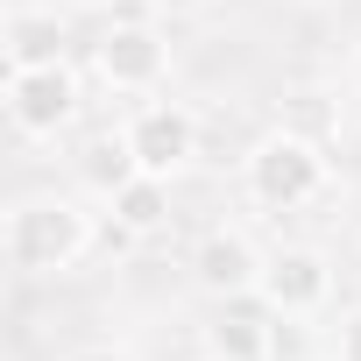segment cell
Returning a JSON list of instances; mask_svg holds the SVG:
<instances>
[{
    "label": "cell",
    "instance_id": "1",
    "mask_svg": "<svg viewBox=\"0 0 361 361\" xmlns=\"http://www.w3.org/2000/svg\"><path fill=\"white\" fill-rule=\"evenodd\" d=\"M92 248H99V220L78 199H64V192H29V199L8 206V220H0V255H8V269H22V276H64Z\"/></svg>",
    "mask_w": 361,
    "mask_h": 361
},
{
    "label": "cell",
    "instance_id": "2",
    "mask_svg": "<svg viewBox=\"0 0 361 361\" xmlns=\"http://www.w3.org/2000/svg\"><path fill=\"white\" fill-rule=\"evenodd\" d=\"M241 177H248V199L269 206V213H298L326 192V149L298 128H269L248 156H241Z\"/></svg>",
    "mask_w": 361,
    "mask_h": 361
},
{
    "label": "cell",
    "instance_id": "3",
    "mask_svg": "<svg viewBox=\"0 0 361 361\" xmlns=\"http://www.w3.org/2000/svg\"><path fill=\"white\" fill-rule=\"evenodd\" d=\"M92 71H99L114 92L149 99V92L170 78V36H163L156 22H106L99 43H92Z\"/></svg>",
    "mask_w": 361,
    "mask_h": 361
},
{
    "label": "cell",
    "instance_id": "4",
    "mask_svg": "<svg viewBox=\"0 0 361 361\" xmlns=\"http://www.w3.org/2000/svg\"><path fill=\"white\" fill-rule=\"evenodd\" d=\"M78 114V71L57 64H8V121L29 142H50L57 128H71Z\"/></svg>",
    "mask_w": 361,
    "mask_h": 361
},
{
    "label": "cell",
    "instance_id": "5",
    "mask_svg": "<svg viewBox=\"0 0 361 361\" xmlns=\"http://www.w3.org/2000/svg\"><path fill=\"white\" fill-rule=\"evenodd\" d=\"M255 290H262V305L276 319H312V312L333 305V262L319 248H305V241H283V248H269Z\"/></svg>",
    "mask_w": 361,
    "mask_h": 361
},
{
    "label": "cell",
    "instance_id": "6",
    "mask_svg": "<svg viewBox=\"0 0 361 361\" xmlns=\"http://www.w3.org/2000/svg\"><path fill=\"white\" fill-rule=\"evenodd\" d=\"M128 142H135L142 170L177 177V170L199 156V114H192L185 99H142V106L128 114Z\"/></svg>",
    "mask_w": 361,
    "mask_h": 361
},
{
    "label": "cell",
    "instance_id": "7",
    "mask_svg": "<svg viewBox=\"0 0 361 361\" xmlns=\"http://www.w3.org/2000/svg\"><path fill=\"white\" fill-rule=\"evenodd\" d=\"M262 262H269V248H255L241 227H213V234L192 248V276H199V290H213V298H248V290L262 283Z\"/></svg>",
    "mask_w": 361,
    "mask_h": 361
},
{
    "label": "cell",
    "instance_id": "8",
    "mask_svg": "<svg viewBox=\"0 0 361 361\" xmlns=\"http://www.w3.org/2000/svg\"><path fill=\"white\" fill-rule=\"evenodd\" d=\"M206 347H213V354H234V361H269V354H276V312L262 305V290L220 298V319H213Z\"/></svg>",
    "mask_w": 361,
    "mask_h": 361
},
{
    "label": "cell",
    "instance_id": "9",
    "mask_svg": "<svg viewBox=\"0 0 361 361\" xmlns=\"http://www.w3.org/2000/svg\"><path fill=\"white\" fill-rule=\"evenodd\" d=\"M78 177L99 192V199H114L128 177H142V156H135V142H128V128H106V135H92L85 149H78Z\"/></svg>",
    "mask_w": 361,
    "mask_h": 361
},
{
    "label": "cell",
    "instance_id": "10",
    "mask_svg": "<svg viewBox=\"0 0 361 361\" xmlns=\"http://www.w3.org/2000/svg\"><path fill=\"white\" fill-rule=\"evenodd\" d=\"M57 57H64L57 8H15L8 15V64H57Z\"/></svg>",
    "mask_w": 361,
    "mask_h": 361
},
{
    "label": "cell",
    "instance_id": "11",
    "mask_svg": "<svg viewBox=\"0 0 361 361\" xmlns=\"http://www.w3.org/2000/svg\"><path fill=\"white\" fill-rule=\"evenodd\" d=\"M106 206H114V220H121L128 234H156V227H170V177L142 170V177H128Z\"/></svg>",
    "mask_w": 361,
    "mask_h": 361
},
{
    "label": "cell",
    "instance_id": "12",
    "mask_svg": "<svg viewBox=\"0 0 361 361\" xmlns=\"http://www.w3.org/2000/svg\"><path fill=\"white\" fill-rule=\"evenodd\" d=\"M340 361H361V305L340 319Z\"/></svg>",
    "mask_w": 361,
    "mask_h": 361
},
{
    "label": "cell",
    "instance_id": "13",
    "mask_svg": "<svg viewBox=\"0 0 361 361\" xmlns=\"http://www.w3.org/2000/svg\"><path fill=\"white\" fill-rule=\"evenodd\" d=\"M64 361H135L128 347H78V354H64Z\"/></svg>",
    "mask_w": 361,
    "mask_h": 361
},
{
    "label": "cell",
    "instance_id": "14",
    "mask_svg": "<svg viewBox=\"0 0 361 361\" xmlns=\"http://www.w3.org/2000/svg\"><path fill=\"white\" fill-rule=\"evenodd\" d=\"M57 8H78V15H92V8H121V0H57Z\"/></svg>",
    "mask_w": 361,
    "mask_h": 361
},
{
    "label": "cell",
    "instance_id": "15",
    "mask_svg": "<svg viewBox=\"0 0 361 361\" xmlns=\"http://www.w3.org/2000/svg\"><path fill=\"white\" fill-rule=\"evenodd\" d=\"M199 361H234V354H213V347H206V354H199Z\"/></svg>",
    "mask_w": 361,
    "mask_h": 361
}]
</instances>
